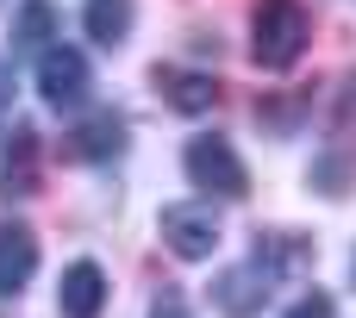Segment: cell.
Segmentation results:
<instances>
[{"mask_svg": "<svg viewBox=\"0 0 356 318\" xmlns=\"http://www.w3.org/2000/svg\"><path fill=\"white\" fill-rule=\"evenodd\" d=\"M6 106H13V69L0 62V112H6Z\"/></svg>", "mask_w": 356, "mask_h": 318, "instance_id": "15", "label": "cell"}, {"mask_svg": "<svg viewBox=\"0 0 356 318\" xmlns=\"http://www.w3.org/2000/svg\"><path fill=\"white\" fill-rule=\"evenodd\" d=\"M56 44V6L50 0H25L13 12V56H44Z\"/></svg>", "mask_w": 356, "mask_h": 318, "instance_id": "9", "label": "cell"}, {"mask_svg": "<svg viewBox=\"0 0 356 318\" xmlns=\"http://www.w3.org/2000/svg\"><path fill=\"white\" fill-rule=\"evenodd\" d=\"M181 169H188V181H194V194H213V200H244V194H250V169H244V156H238L225 137H213V131L188 137Z\"/></svg>", "mask_w": 356, "mask_h": 318, "instance_id": "2", "label": "cell"}, {"mask_svg": "<svg viewBox=\"0 0 356 318\" xmlns=\"http://www.w3.org/2000/svg\"><path fill=\"white\" fill-rule=\"evenodd\" d=\"M150 318H194V312H188L181 294H156V300H150Z\"/></svg>", "mask_w": 356, "mask_h": 318, "instance_id": "14", "label": "cell"}, {"mask_svg": "<svg viewBox=\"0 0 356 318\" xmlns=\"http://www.w3.org/2000/svg\"><path fill=\"white\" fill-rule=\"evenodd\" d=\"M88 56L81 50H69V44H50L44 56H38V94H44V106H56V112H69V106H81L88 100Z\"/></svg>", "mask_w": 356, "mask_h": 318, "instance_id": "5", "label": "cell"}, {"mask_svg": "<svg viewBox=\"0 0 356 318\" xmlns=\"http://www.w3.org/2000/svg\"><path fill=\"white\" fill-rule=\"evenodd\" d=\"M307 44H313V19H307L300 0H257V12H250V56H257V69H294Z\"/></svg>", "mask_w": 356, "mask_h": 318, "instance_id": "1", "label": "cell"}, {"mask_svg": "<svg viewBox=\"0 0 356 318\" xmlns=\"http://www.w3.org/2000/svg\"><path fill=\"white\" fill-rule=\"evenodd\" d=\"M31 144H38V137H31V131H19V144H13V156H6V175H0V181H6V194H13V187H31Z\"/></svg>", "mask_w": 356, "mask_h": 318, "instance_id": "12", "label": "cell"}, {"mask_svg": "<svg viewBox=\"0 0 356 318\" xmlns=\"http://www.w3.org/2000/svg\"><path fill=\"white\" fill-rule=\"evenodd\" d=\"M288 318H338V306H332V300H325V294L313 287L307 300H294V306H288Z\"/></svg>", "mask_w": 356, "mask_h": 318, "instance_id": "13", "label": "cell"}, {"mask_svg": "<svg viewBox=\"0 0 356 318\" xmlns=\"http://www.w3.org/2000/svg\"><path fill=\"white\" fill-rule=\"evenodd\" d=\"M131 25H138V6H131V0H88V6H81V31H88L94 44H106V50L125 44Z\"/></svg>", "mask_w": 356, "mask_h": 318, "instance_id": "11", "label": "cell"}, {"mask_svg": "<svg viewBox=\"0 0 356 318\" xmlns=\"http://www.w3.org/2000/svg\"><path fill=\"white\" fill-rule=\"evenodd\" d=\"M156 87L169 94L175 112H213V100H219V81L194 75V69H156Z\"/></svg>", "mask_w": 356, "mask_h": 318, "instance_id": "10", "label": "cell"}, {"mask_svg": "<svg viewBox=\"0 0 356 318\" xmlns=\"http://www.w3.org/2000/svg\"><path fill=\"white\" fill-rule=\"evenodd\" d=\"M156 231H163L169 256H181V262H207L213 244H219V212H213V200H181V206H163Z\"/></svg>", "mask_w": 356, "mask_h": 318, "instance_id": "3", "label": "cell"}, {"mask_svg": "<svg viewBox=\"0 0 356 318\" xmlns=\"http://www.w3.org/2000/svg\"><path fill=\"white\" fill-rule=\"evenodd\" d=\"M106 269L100 262H69L63 281H56V312L63 318H100L106 312Z\"/></svg>", "mask_w": 356, "mask_h": 318, "instance_id": "6", "label": "cell"}, {"mask_svg": "<svg viewBox=\"0 0 356 318\" xmlns=\"http://www.w3.org/2000/svg\"><path fill=\"white\" fill-rule=\"evenodd\" d=\"M269 294H275V269L263 262V256H250V262H232L219 281H213V306L225 318H257L269 306Z\"/></svg>", "mask_w": 356, "mask_h": 318, "instance_id": "4", "label": "cell"}, {"mask_svg": "<svg viewBox=\"0 0 356 318\" xmlns=\"http://www.w3.org/2000/svg\"><path fill=\"white\" fill-rule=\"evenodd\" d=\"M38 275V231L6 219L0 225V300H19V287Z\"/></svg>", "mask_w": 356, "mask_h": 318, "instance_id": "7", "label": "cell"}, {"mask_svg": "<svg viewBox=\"0 0 356 318\" xmlns=\"http://www.w3.org/2000/svg\"><path fill=\"white\" fill-rule=\"evenodd\" d=\"M125 150V119L119 112H94V119H81L69 137H63V156L69 162H106V156H119Z\"/></svg>", "mask_w": 356, "mask_h": 318, "instance_id": "8", "label": "cell"}, {"mask_svg": "<svg viewBox=\"0 0 356 318\" xmlns=\"http://www.w3.org/2000/svg\"><path fill=\"white\" fill-rule=\"evenodd\" d=\"M350 275H356V262H350Z\"/></svg>", "mask_w": 356, "mask_h": 318, "instance_id": "16", "label": "cell"}]
</instances>
